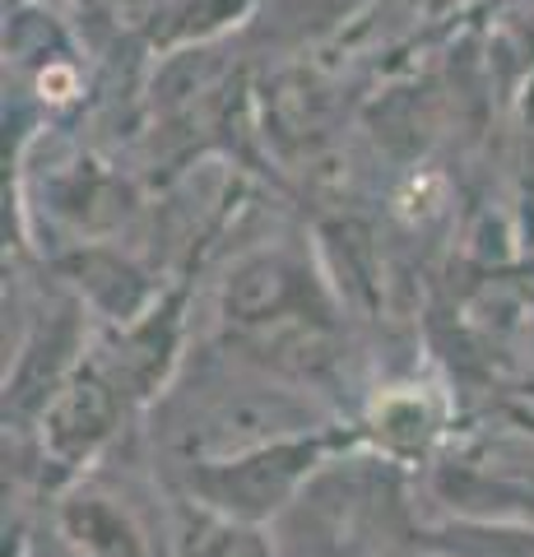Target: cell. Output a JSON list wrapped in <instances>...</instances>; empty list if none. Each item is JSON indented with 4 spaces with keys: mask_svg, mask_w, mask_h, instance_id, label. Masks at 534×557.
<instances>
[{
    "mask_svg": "<svg viewBox=\"0 0 534 557\" xmlns=\"http://www.w3.org/2000/svg\"><path fill=\"white\" fill-rule=\"evenodd\" d=\"M331 450H335V437L302 432V437L256 446V450H243V456L186 460V469H182L186 493L182 497L204 511H219L228 520H247V525L270 530V520H284L302 502L307 483L321 474Z\"/></svg>",
    "mask_w": 534,
    "mask_h": 557,
    "instance_id": "obj_1",
    "label": "cell"
},
{
    "mask_svg": "<svg viewBox=\"0 0 534 557\" xmlns=\"http://www.w3.org/2000/svg\"><path fill=\"white\" fill-rule=\"evenodd\" d=\"M116 418H122V405H116V386L98 372H79L71 376L51 405L42 409V442L47 456L61 469H79L89 465L102 446L112 442Z\"/></svg>",
    "mask_w": 534,
    "mask_h": 557,
    "instance_id": "obj_2",
    "label": "cell"
},
{
    "mask_svg": "<svg viewBox=\"0 0 534 557\" xmlns=\"http://www.w3.org/2000/svg\"><path fill=\"white\" fill-rule=\"evenodd\" d=\"M57 525L75 557H149L145 530L135 525V516L102 493L65 497Z\"/></svg>",
    "mask_w": 534,
    "mask_h": 557,
    "instance_id": "obj_3",
    "label": "cell"
},
{
    "mask_svg": "<svg viewBox=\"0 0 534 557\" xmlns=\"http://www.w3.org/2000/svg\"><path fill=\"white\" fill-rule=\"evenodd\" d=\"M172 553L177 557H284L265 525H247V520H228L219 511H204L196 502L182 497L177 530H172Z\"/></svg>",
    "mask_w": 534,
    "mask_h": 557,
    "instance_id": "obj_4",
    "label": "cell"
},
{
    "mask_svg": "<svg viewBox=\"0 0 534 557\" xmlns=\"http://www.w3.org/2000/svg\"><path fill=\"white\" fill-rule=\"evenodd\" d=\"M423 557H534V520L451 516L419 534Z\"/></svg>",
    "mask_w": 534,
    "mask_h": 557,
    "instance_id": "obj_5",
    "label": "cell"
}]
</instances>
